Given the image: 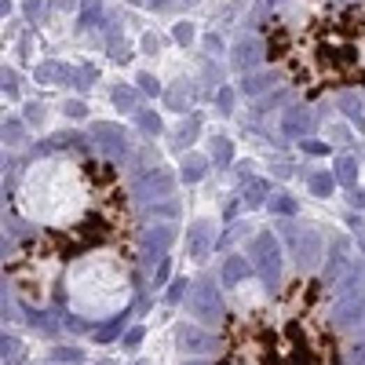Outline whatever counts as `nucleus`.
<instances>
[{
	"label": "nucleus",
	"mask_w": 365,
	"mask_h": 365,
	"mask_svg": "<svg viewBox=\"0 0 365 365\" xmlns=\"http://www.w3.org/2000/svg\"><path fill=\"white\" fill-rule=\"evenodd\" d=\"M33 237L19 248L11 278L33 299L66 285L73 307H88L84 285L121 296L132 260V209L117 172L88 154L44 157L22 176L15 194Z\"/></svg>",
	"instance_id": "nucleus-1"
},
{
	"label": "nucleus",
	"mask_w": 365,
	"mask_h": 365,
	"mask_svg": "<svg viewBox=\"0 0 365 365\" xmlns=\"http://www.w3.org/2000/svg\"><path fill=\"white\" fill-rule=\"evenodd\" d=\"M267 55L307 95L365 88V0H274Z\"/></svg>",
	"instance_id": "nucleus-2"
},
{
	"label": "nucleus",
	"mask_w": 365,
	"mask_h": 365,
	"mask_svg": "<svg viewBox=\"0 0 365 365\" xmlns=\"http://www.w3.org/2000/svg\"><path fill=\"white\" fill-rule=\"evenodd\" d=\"M219 365H340L332 325L304 281L227 325Z\"/></svg>",
	"instance_id": "nucleus-3"
}]
</instances>
